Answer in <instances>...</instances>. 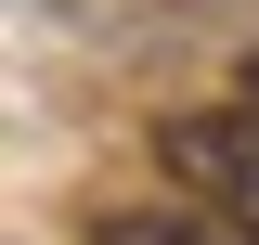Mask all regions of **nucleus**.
Listing matches in <instances>:
<instances>
[{"mask_svg": "<svg viewBox=\"0 0 259 245\" xmlns=\"http://www.w3.org/2000/svg\"><path fill=\"white\" fill-rule=\"evenodd\" d=\"M182 245H259L246 207H182Z\"/></svg>", "mask_w": 259, "mask_h": 245, "instance_id": "nucleus-2", "label": "nucleus"}, {"mask_svg": "<svg viewBox=\"0 0 259 245\" xmlns=\"http://www.w3.org/2000/svg\"><path fill=\"white\" fill-rule=\"evenodd\" d=\"M156 168H168V181H194L207 207H246V219H259V103L168 116V129H156Z\"/></svg>", "mask_w": 259, "mask_h": 245, "instance_id": "nucleus-1", "label": "nucleus"}, {"mask_svg": "<svg viewBox=\"0 0 259 245\" xmlns=\"http://www.w3.org/2000/svg\"><path fill=\"white\" fill-rule=\"evenodd\" d=\"M233 91H246V103H259V52H246V78H233Z\"/></svg>", "mask_w": 259, "mask_h": 245, "instance_id": "nucleus-3", "label": "nucleus"}]
</instances>
